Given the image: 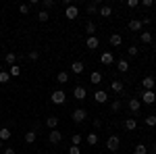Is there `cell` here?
Returning <instances> with one entry per match:
<instances>
[{
	"instance_id": "cell-45",
	"label": "cell",
	"mask_w": 156,
	"mask_h": 154,
	"mask_svg": "<svg viewBox=\"0 0 156 154\" xmlns=\"http://www.w3.org/2000/svg\"><path fill=\"white\" fill-rule=\"evenodd\" d=\"M94 127H96V129H98V127H102V121H100V119H94Z\"/></svg>"
},
{
	"instance_id": "cell-31",
	"label": "cell",
	"mask_w": 156,
	"mask_h": 154,
	"mask_svg": "<svg viewBox=\"0 0 156 154\" xmlns=\"http://www.w3.org/2000/svg\"><path fill=\"white\" fill-rule=\"evenodd\" d=\"M48 19H50L48 11H44V9H42V11L37 13V21H42V23H46V21H48Z\"/></svg>"
},
{
	"instance_id": "cell-30",
	"label": "cell",
	"mask_w": 156,
	"mask_h": 154,
	"mask_svg": "<svg viewBox=\"0 0 156 154\" xmlns=\"http://www.w3.org/2000/svg\"><path fill=\"white\" fill-rule=\"evenodd\" d=\"M144 123L148 127H156V115H148V117L144 119Z\"/></svg>"
},
{
	"instance_id": "cell-38",
	"label": "cell",
	"mask_w": 156,
	"mask_h": 154,
	"mask_svg": "<svg viewBox=\"0 0 156 154\" xmlns=\"http://www.w3.org/2000/svg\"><path fill=\"white\" fill-rule=\"evenodd\" d=\"M42 6H44V11H48V9L54 6V0H44V2H42Z\"/></svg>"
},
{
	"instance_id": "cell-46",
	"label": "cell",
	"mask_w": 156,
	"mask_h": 154,
	"mask_svg": "<svg viewBox=\"0 0 156 154\" xmlns=\"http://www.w3.org/2000/svg\"><path fill=\"white\" fill-rule=\"evenodd\" d=\"M152 152H154V154H156V144H154V146H152Z\"/></svg>"
},
{
	"instance_id": "cell-25",
	"label": "cell",
	"mask_w": 156,
	"mask_h": 154,
	"mask_svg": "<svg viewBox=\"0 0 156 154\" xmlns=\"http://www.w3.org/2000/svg\"><path fill=\"white\" fill-rule=\"evenodd\" d=\"M85 34H90V36L96 34V23H94V21H87V23H85Z\"/></svg>"
},
{
	"instance_id": "cell-27",
	"label": "cell",
	"mask_w": 156,
	"mask_h": 154,
	"mask_svg": "<svg viewBox=\"0 0 156 154\" xmlns=\"http://www.w3.org/2000/svg\"><path fill=\"white\" fill-rule=\"evenodd\" d=\"M85 142L90 144V146H96V144H98V133H87Z\"/></svg>"
},
{
	"instance_id": "cell-32",
	"label": "cell",
	"mask_w": 156,
	"mask_h": 154,
	"mask_svg": "<svg viewBox=\"0 0 156 154\" xmlns=\"http://www.w3.org/2000/svg\"><path fill=\"white\" fill-rule=\"evenodd\" d=\"M133 154H148V148H146L144 144H137V146L133 148Z\"/></svg>"
},
{
	"instance_id": "cell-13",
	"label": "cell",
	"mask_w": 156,
	"mask_h": 154,
	"mask_svg": "<svg viewBox=\"0 0 156 154\" xmlns=\"http://www.w3.org/2000/svg\"><path fill=\"white\" fill-rule=\"evenodd\" d=\"M100 63H102V65H112V63H115L112 52H102V54H100Z\"/></svg>"
},
{
	"instance_id": "cell-41",
	"label": "cell",
	"mask_w": 156,
	"mask_h": 154,
	"mask_svg": "<svg viewBox=\"0 0 156 154\" xmlns=\"http://www.w3.org/2000/svg\"><path fill=\"white\" fill-rule=\"evenodd\" d=\"M69 154H81V148H79V146H73V144H71V148H69Z\"/></svg>"
},
{
	"instance_id": "cell-34",
	"label": "cell",
	"mask_w": 156,
	"mask_h": 154,
	"mask_svg": "<svg viewBox=\"0 0 156 154\" xmlns=\"http://www.w3.org/2000/svg\"><path fill=\"white\" fill-rule=\"evenodd\" d=\"M110 108H112L115 113H119L121 108H123V102H121V100H112V104H110Z\"/></svg>"
},
{
	"instance_id": "cell-5",
	"label": "cell",
	"mask_w": 156,
	"mask_h": 154,
	"mask_svg": "<svg viewBox=\"0 0 156 154\" xmlns=\"http://www.w3.org/2000/svg\"><path fill=\"white\" fill-rule=\"evenodd\" d=\"M154 88H156V79L152 77V75H148V77H144V79H142V90H146V92H148V90H154Z\"/></svg>"
},
{
	"instance_id": "cell-48",
	"label": "cell",
	"mask_w": 156,
	"mask_h": 154,
	"mask_svg": "<svg viewBox=\"0 0 156 154\" xmlns=\"http://www.w3.org/2000/svg\"><path fill=\"white\" fill-rule=\"evenodd\" d=\"M0 71H2V67H0Z\"/></svg>"
},
{
	"instance_id": "cell-47",
	"label": "cell",
	"mask_w": 156,
	"mask_h": 154,
	"mask_svg": "<svg viewBox=\"0 0 156 154\" xmlns=\"http://www.w3.org/2000/svg\"><path fill=\"white\" fill-rule=\"evenodd\" d=\"M154 94H156V88H154Z\"/></svg>"
},
{
	"instance_id": "cell-33",
	"label": "cell",
	"mask_w": 156,
	"mask_h": 154,
	"mask_svg": "<svg viewBox=\"0 0 156 154\" xmlns=\"http://www.w3.org/2000/svg\"><path fill=\"white\" fill-rule=\"evenodd\" d=\"M9 75H11V77H19V75H21V67L12 65V67H11V71H9Z\"/></svg>"
},
{
	"instance_id": "cell-37",
	"label": "cell",
	"mask_w": 156,
	"mask_h": 154,
	"mask_svg": "<svg viewBox=\"0 0 156 154\" xmlns=\"http://www.w3.org/2000/svg\"><path fill=\"white\" fill-rule=\"evenodd\" d=\"M9 79H11V75L6 71H0V83H9Z\"/></svg>"
},
{
	"instance_id": "cell-39",
	"label": "cell",
	"mask_w": 156,
	"mask_h": 154,
	"mask_svg": "<svg viewBox=\"0 0 156 154\" xmlns=\"http://www.w3.org/2000/svg\"><path fill=\"white\" fill-rule=\"evenodd\" d=\"M27 56H29V60H37V59H40V52H37V50H31Z\"/></svg>"
},
{
	"instance_id": "cell-44",
	"label": "cell",
	"mask_w": 156,
	"mask_h": 154,
	"mask_svg": "<svg viewBox=\"0 0 156 154\" xmlns=\"http://www.w3.org/2000/svg\"><path fill=\"white\" fill-rule=\"evenodd\" d=\"M4 154H17V150H15V148H11V146H9V148H4Z\"/></svg>"
},
{
	"instance_id": "cell-26",
	"label": "cell",
	"mask_w": 156,
	"mask_h": 154,
	"mask_svg": "<svg viewBox=\"0 0 156 154\" xmlns=\"http://www.w3.org/2000/svg\"><path fill=\"white\" fill-rule=\"evenodd\" d=\"M0 140H2V142L11 140V129H9V127H2V129H0Z\"/></svg>"
},
{
	"instance_id": "cell-3",
	"label": "cell",
	"mask_w": 156,
	"mask_h": 154,
	"mask_svg": "<svg viewBox=\"0 0 156 154\" xmlns=\"http://www.w3.org/2000/svg\"><path fill=\"white\" fill-rule=\"evenodd\" d=\"M119 146H121L119 135H110V138L106 140V148L110 150V152H117V150H119Z\"/></svg>"
},
{
	"instance_id": "cell-10",
	"label": "cell",
	"mask_w": 156,
	"mask_h": 154,
	"mask_svg": "<svg viewBox=\"0 0 156 154\" xmlns=\"http://www.w3.org/2000/svg\"><path fill=\"white\" fill-rule=\"evenodd\" d=\"M98 9H100V0H94V2H90L85 6V13L87 15H98Z\"/></svg>"
},
{
	"instance_id": "cell-1",
	"label": "cell",
	"mask_w": 156,
	"mask_h": 154,
	"mask_svg": "<svg viewBox=\"0 0 156 154\" xmlns=\"http://www.w3.org/2000/svg\"><path fill=\"white\" fill-rule=\"evenodd\" d=\"M65 100H67V94H65L62 90H54V92L50 94V102H52V104H56V106L65 104Z\"/></svg>"
},
{
	"instance_id": "cell-15",
	"label": "cell",
	"mask_w": 156,
	"mask_h": 154,
	"mask_svg": "<svg viewBox=\"0 0 156 154\" xmlns=\"http://www.w3.org/2000/svg\"><path fill=\"white\" fill-rule=\"evenodd\" d=\"M98 15H100V17H110V15H112V6H108V4H100Z\"/></svg>"
},
{
	"instance_id": "cell-12",
	"label": "cell",
	"mask_w": 156,
	"mask_h": 154,
	"mask_svg": "<svg viewBox=\"0 0 156 154\" xmlns=\"http://www.w3.org/2000/svg\"><path fill=\"white\" fill-rule=\"evenodd\" d=\"M85 46L90 48V50H96V48L100 46V40H98L96 36H90L87 40H85Z\"/></svg>"
},
{
	"instance_id": "cell-23",
	"label": "cell",
	"mask_w": 156,
	"mask_h": 154,
	"mask_svg": "<svg viewBox=\"0 0 156 154\" xmlns=\"http://www.w3.org/2000/svg\"><path fill=\"white\" fill-rule=\"evenodd\" d=\"M36 138H37V133L34 129L27 131V133H25V144H34V142H36Z\"/></svg>"
},
{
	"instance_id": "cell-6",
	"label": "cell",
	"mask_w": 156,
	"mask_h": 154,
	"mask_svg": "<svg viewBox=\"0 0 156 154\" xmlns=\"http://www.w3.org/2000/svg\"><path fill=\"white\" fill-rule=\"evenodd\" d=\"M142 100H144L146 104H156V94H154V90H148V92H142Z\"/></svg>"
},
{
	"instance_id": "cell-19",
	"label": "cell",
	"mask_w": 156,
	"mask_h": 154,
	"mask_svg": "<svg viewBox=\"0 0 156 154\" xmlns=\"http://www.w3.org/2000/svg\"><path fill=\"white\" fill-rule=\"evenodd\" d=\"M129 29L131 31H142V21L140 19H131L129 21Z\"/></svg>"
},
{
	"instance_id": "cell-28",
	"label": "cell",
	"mask_w": 156,
	"mask_h": 154,
	"mask_svg": "<svg viewBox=\"0 0 156 154\" xmlns=\"http://www.w3.org/2000/svg\"><path fill=\"white\" fill-rule=\"evenodd\" d=\"M56 81H58V83H67V81H69V73H67V71H60L58 75H56Z\"/></svg>"
},
{
	"instance_id": "cell-35",
	"label": "cell",
	"mask_w": 156,
	"mask_h": 154,
	"mask_svg": "<svg viewBox=\"0 0 156 154\" xmlns=\"http://www.w3.org/2000/svg\"><path fill=\"white\" fill-rule=\"evenodd\" d=\"M81 140H83V138H81V133H73V138H71L73 146H79V144H81Z\"/></svg>"
},
{
	"instance_id": "cell-16",
	"label": "cell",
	"mask_w": 156,
	"mask_h": 154,
	"mask_svg": "<svg viewBox=\"0 0 156 154\" xmlns=\"http://www.w3.org/2000/svg\"><path fill=\"white\" fill-rule=\"evenodd\" d=\"M83 69H85V65L81 63V60H75L71 65V71L75 73V75H79V73H83Z\"/></svg>"
},
{
	"instance_id": "cell-8",
	"label": "cell",
	"mask_w": 156,
	"mask_h": 154,
	"mask_svg": "<svg viewBox=\"0 0 156 154\" xmlns=\"http://www.w3.org/2000/svg\"><path fill=\"white\" fill-rule=\"evenodd\" d=\"M73 96H75V100H85V96H87V90H85L83 85H75V90H73Z\"/></svg>"
},
{
	"instance_id": "cell-22",
	"label": "cell",
	"mask_w": 156,
	"mask_h": 154,
	"mask_svg": "<svg viewBox=\"0 0 156 154\" xmlns=\"http://www.w3.org/2000/svg\"><path fill=\"white\" fill-rule=\"evenodd\" d=\"M4 63H6V65H17V54H15V52H9V54H6V56H4Z\"/></svg>"
},
{
	"instance_id": "cell-2",
	"label": "cell",
	"mask_w": 156,
	"mask_h": 154,
	"mask_svg": "<svg viewBox=\"0 0 156 154\" xmlns=\"http://www.w3.org/2000/svg\"><path fill=\"white\" fill-rule=\"evenodd\" d=\"M71 119H73V123H83L85 119H87V110L85 108H75Z\"/></svg>"
},
{
	"instance_id": "cell-20",
	"label": "cell",
	"mask_w": 156,
	"mask_h": 154,
	"mask_svg": "<svg viewBox=\"0 0 156 154\" xmlns=\"http://www.w3.org/2000/svg\"><path fill=\"white\" fill-rule=\"evenodd\" d=\"M46 125H48L50 131L56 129V127H58V117H48V119H46Z\"/></svg>"
},
{
	"instance_id": "cell-11",
	"label": "cell",
	"mask_w": 156,
	"mask_h": 154,
	"mask_svg": "<svg viewBox=\"0 0 156 154\" xmlns=\"http://www.w3.org/2000/svg\"><path fill=\"white\" fill-rule=\"evenodd\" d=\"M127 106H129V110H131L133 115H137V113H140V108H142V102H140V100H135V98H131V100L127 102Z\"/></svg>"
},
{
	"instance_id": "cell-17",
	"label": "cell",
	"mask_w": 156,
	"mask_h": 154,
	"mask_svg": "<svg viewBox=\"0 0 156 154\" xmlns=\"http://www.w3.org/2000/svg\"><path fill=\"white\" fill-rule=\"evenodd\" d=\"M108 42H110V46H117V48H119L121 44H123V38H121L119 34H112V36L108 38Z\"/></svg>"
},
{
	"instance_id": "cell-40",
	"label": "cell",
	"mask_w": 156,
	"mask_h": 154,
	"mask_svg": "<svg viewBox=\"0 0 156 154\" xmlns=\"http://www.w3.org/2000/svg\"><path fill=\"white\" fill-rule=\"evenodd\" d=\"M29 9H31L29 4H21V6H19V13H21V15H27V13H29Z\"/></svg>"
},
{
	"instance_id": "cell-42",
	"label": "cell",
	"mask_w": 156,
	"mask_h": 154,
	"mask_svg": "<svg viewBox=\"0 0 156 154\" xmlns=\"http://www.w3.org/2000/svg\"><path fill=\"white\" fill-rule=\"evenodd\" d=\"M127 6H129V9H135V6H140V0H127Z\"/></svg>"
},
{
	"instance_id": "cell-4",
	"label": "cell",
	"mask_w": 156,
	"mask_h": 154,
	"mask_svg": "<svg viewBox=\"0 0 156 154\" xmlns=\"http://www.w3.org/2000/svg\"><path fill=\"white\" fill-rule=\"evenodd\" d=\"M65 15H67L69 21H75V19L79 17V9H77L75 4H69V6H65Z\"/></svg>"
},
{
	"instance_id": "cell-36",
	"label": "cell",
	"mask_w": 156,
	"mask_h": 154,
	"mask_svg": "<svg viewBox=\"0 0 156 154\" xmlns=\"http://www.w3.org/2000/svg\"><path fill=\"white\" fill-rule=\"evenodd\" d=\"M127 54H129V56H137V54H140V48L137 46H129L127 48Z\"/></svg>"
},
{
	"instance_id": "cell-9",
	"label": "cell",
	"mask_w": 156,
	"mask_h": 154,
	"mask_svg": "<svg viewBox=\"0 0 156 154\" xmlns=\"http://www.w3.org/2000/svg\"><path fill=\"white\" fill-rule=\"evenodd\" d=\"M110 90H112L115 94H123V92H125V85H123L121 79H115V81L110 83Z\"/></svg>"
},
{
	"instance_id": "cell-7",
	"label": "cell",
	"mask_w": 156,
	"mask_h": 154,
	"mask_svg": "<svg viewBox=\"0 0 156 154\" xmlns=\"http://www.w3.org/2000/svg\"><path fill=\"white\" fill-rule=\"evenodd\" d=\"M48 142L54 144V146H56V144H60V142H62V133H60L58 129H52L48 133Z\"/></svg>"
},
{
	"instance_id": "cell-14",
	"label": "cell",
	"mask_w": 156,
	"mask_h": 154,
	"mask_svg": "<svg viewBox=\"0 0 156 154\" xmlns=\"http://www.w3.org/2000/svg\"><path fill=\"white\" fill-rule=\"evenodd\" d=\"M94 100L100 102V104H104V102H108V94L104 92V90H98L96 94H94Z\"/></svg>"
},
{
	"instance_id": "cell-24",
	"label": "cell",
	"mask_w": 156,
	"mask_h": 154,
	"mask_svg": "<svg viewBox=\"0 0 156 154\" xmlns=\"http://www.w3.org/2000/svg\"><path fill=\"white\" fill-rule=\"evenodd\" d=\"M140 40H142L144 44H152V34H150V31H142V34H140Z\"/></svg>"
},
{
	"instance_id": "cell-43",
	"label": "cell",
	"mask_w": 156,
	"mask_h": 154,
	"mask_svg": "<svg viewBox=\"0 0 156 154\" xmlns=\"http://www.w3.org/2000/svg\"><path fill=\"white\" fill-rule=\"evenodd\" d=\"M140 4H142V6H152V4H154V0H142Z\"/></svg>"
},
{
	"instance_id": "cell-18",
	"label": "cell",
	"mask_w": 156,
	"mask_h": 154,
	"mask_svg": "<svg viewBox=\"0 0 156 154\" xmlns=\"http://www.w3.org/2000/svg\"><path fill=\"white\" fill-rule=\"evenodd\" d=\"M117 69H119L121 73H127V71H129V63H127V60H125V59L117 60Z\"/></svg>"
},
{
	"instance_id": "cell-29",
	"label": "cell",
	"mask_w": 156,
	"mask_h": 154,
	"mask_svg": "<svg viewBox=\"0 0 156 154\" xmlns=\"http://www.w3.org/2000/svg\"><path fill=\"white\" fill-rule=\"evenodd\" d=\"M90 81H92V83H100V81H102V73H100V71H94L92 75H90Z\"/></svg>"
},
{
	"instance_id": "cell-21",
	"label": "cell",
	"mask_w": 156,
	"mask_h": 154,
	"mask_svg": "<svg viewBox=\"0 0 156 154\" xmlns=\"http://www.w3.org/2000/svg\"><path fill=\"white\" fill-rule=\"evenodd\" d=\"M125 129H129V131H135V129H137V121H135V117L125 121Z\"/></svg>"
}]
</instances>
